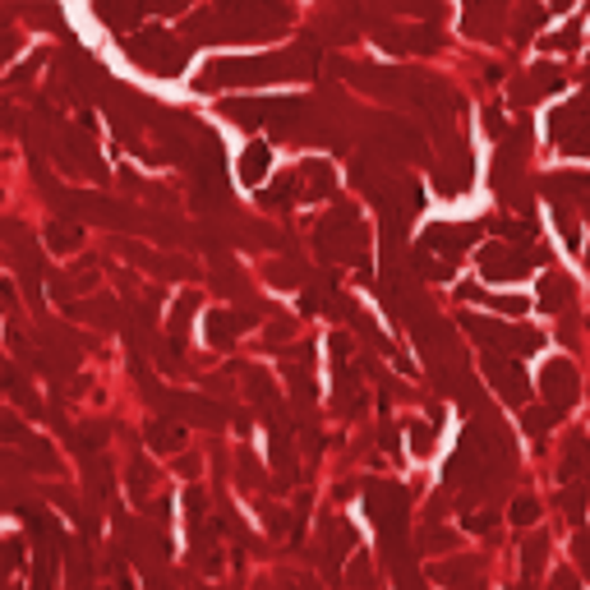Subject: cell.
Returning a JSON list of instances; mask_svg holds the SVG:
<instances>
[{
  "label": "cell",
  "instance_id": "1",
  "mask_svg": "<svg viewBox=\"0 0 590 590\" xmlns=\"http://www.w3.org/2000/svg\"><path fill=\"white\" fill-rule=\"evenodd\" d=\"M549 134H554V143H558V153H567V158H590V84H585L581 97H572L567 107L554 111Z\"/></svg>",
  "mask_w": 590,
  "mask_h": 590
},
{
  "label": "cell",
  "instance_id": "2",
  "mask_svg": "<svg viewBox=\"0 0 590 590\" xmlns=\"http://www.w3.org/2000/svg\"><path fill=\"white\" fill-rule=\"evenodd\" d=\"M526 143H531V129L522 125L503 148H498V162H493V189L507 198V203H531V194L522 189L526 185V176H522V167H526Z\"/></svg>",
  "mask_w": 590,
  "mask_h": 590
},
{
  "label": "cell",
  "instance_id": "3",
  "mask_svg": "<svg viewBox=\"0 0 590 590\" xmlns=\"http://www.w3.org/2000/svg\"><path fill=\"white\" fill-rule=\"evenodd\" d=\"M544 263H549L544 245H531V249H522V245H489L480 254V272L489 281H516V277H526V272H535Z\"/></svg>",
  "mask_w": 590,
  "mask_h": 590
},
{
  "label": "cell",
  "instance_id": "4",
  "mask_svg": "<svg viewBox=\"0 0 590 590\" xmlns=\"http://www.w3.org/2000/svg\"><path fill=\"white\" fill-rule=\"evenodd\" d=\"M466 328L498 346V351H516V355H526V351H540V332H526V328H507V323H489V319H466Z\"/></svg>",
  "mask_w": 590,
  "mask_h": 590
},
{
  "label": "cell",
  "instance_id": "5",
  "mask_svg": "<svg viewBox=\"0 0 590 590\" xmlns=\"http://www.w3.org/2000/svg\"><path fill=\"white\" fill-rule=\"evenodd\" d=\"M563 84H567V74H563L558 65H535V69H526L522 79L512 84V102H516V107H531V102L558 93Z\"/></svg>",
  "mask_w": 590,
  "mask_h": 590
},
{
  "label": "cell",
  "instance_id": "6",
  "mask_svg": "<svg viewBox=\"0 0 590 590\" xmlns=\"http://www.w3.org/2000/svg\"><path fill=\"white\" fill-rule=\"evenodd\" d=\"M540 388H544V402H549V411H554V415H563V411L576 402V369H572L567 360H554V364H544V379H540Z\"/></svg>",
  "mask_w": 590,
  "mask_h": 590
},
{
  "label": "cell",
  "instance_id": "7",
  "mask_svg": "<svg viewBox=\"0 0 590 590\" xmlns=\"http://www.w3.org/2000/svg\"><path fill=\"white\" fill-rule=\"evenodd\" d=\"M540 189L554 203H585L590 208V176H581V171H554L540 180Z\"/></svg>",
  "mask_w": 590,
  "mask_h": 590
},
{
  "label": "cell",
  "instance_id": "8",
  "mask_svg": "<svg viewBox=\"0 0 590 590\" xmlns=\"http://www.w3.org/2000/svg\"><path fill=\"white\" fill-rule=\"evenodd\" d=\"M572 300H576V290H572V277H563V272H549V277L540 281V305H544L549 314H563V319H567Z\"/></svg>",
  "mask_w": 590,
  "mask_h": 590
},
{
  "label": "cell",
  "instance_id": "9",
  "mask_svg": "<svg viewBox=\"0 0 590 590\" xmlns=\"http://www.w3.org/2000/svg\"><path fill=\"white\" fill-rule=\"evenodd\" d=\"M489 379L503 388L507 402H522V397H526V374H522V369H516L512 360H503V355L489 360Z\"/></svg>",
  "mask_w": 590,
  "mask_h": 590
},
{
  "label": "cell",
  "instance_id": "10",
  "mask_svg": "<svg viewBox=\"0 0 590 590\" xmlns=\"http://www.w3.org/2000/svg\"><path fill=\"white\" fill-rule=\"evenodd\" d=\"M540 24H544V5H522V15L512 24V42H531L540 33Z\"/></svg>",
  "mask_w": 590,
  "mask_h": 590
},
{
  "label": "cell",
  "instance_id": "11",
  "mask_svg": "<svg viewBox=\"0 0 590 590\" xmlns=\"http://www.w3.org/2000/svg\"><path fill=\"white\" fill-rule=\"evenodd\" d=\"M554 217H558V231H563V240L576 249V245H581V221H576V212H572L567 203H554Z\"/></svg>",
  "mask_w": 590,
  "mask_h": 590
},
{
  "label": "cell",
  "instance_id": "12",
  "mask_svg": "<svg viewBox=\"0 0 590 590\" xmlns=\"http://www.w3.org/2000/svg\"><path fill=\"white\" fill-rule=\"evenodd\" d=\"M544 46H549V51H576V46H581V24L572 19V24H567L563 33H554Z\"/></svg>",
  "mask_w": 590,
  "mask_h": 590
},
{
  "label": "cell",
  "instance_id": "13",
  "mask_svg": "<svg viewBox=\"0 0 590 590\" xmlns=\"http://www.w3.org/2000/svg\"><path fill=\"white\" fill-rule=\"evenodd\" d=\"M535 516H540V503H531V498H516V507H512V522H535Z\"/></svg>",
  "mask_w": 590,
  "mask_h": 590
},
{
  "label": "cell",
  "instance_id": "14",
  "mask_svg": "<svg viewBox=\"0 0 590 590\" xmlns=\"http://www.w3.org/2000/svg\"><path fill=\"white\" fill-rule=\"evenodd\" d=\"M554 420H558L554 411H526V429H531V433H544Z\"/></svg>",
  "mask_w": 590,
  "mask_h": 590
},
{
  "label": "cell",
  "instance_id": "15",
  "mask_svg": "<svg viewBox=\"0 0 590 590\" xmlns=\"http://www.w3.org/2000/svg\"><path fill=\"white\" fill-rule=\"evenodd\" d=\"M563 507H567L572 516H581V512H585V493H581V489H567V493H563Z\"/></svg>",
  "mask_w": 590,
  "mask_h": 590
},
{
  "label": "cell",
  "instance_id": "16",
  "mask_svg": "<svg viewBox=\"0 0 590 590\" xmlns=\"http://www.w3.org/2000/svg\"><path fill=\"white\" fill-rule=\"evenodd\" d=\"M484 125H489V134H493V138H503V134H507V125H503V116H498V111H489V116H484Z\"/></svg>",
  "mask_w": 590,
  "mask_h": 590
},
{
  "label": "cell",
  "instance_id": "17",
  "mask_svg": "<svg viewBox=\"0 0 590 590\" xmlns=\"http://www.w3.org/2000/svg\"><path fill=\"white\" fill-rule=\"evenodd\" d=\"M585 268H590V249H585Z\"/></svg>",
  "mask_w": 590,
  "mask_h": 590
}]
</instances>
